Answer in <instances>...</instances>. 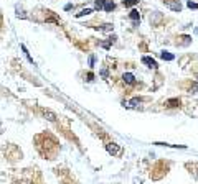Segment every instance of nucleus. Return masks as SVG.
Listing matches in <instances>:
<instances>
[{"label":"nucleus","mask_w":198,"mask_h":184,"mask_svg":"<svg viewBox=\"0 0 198 184\" xmlns=\"http://www.w3.org/2000/svg\"><path fill=\"white\" fill-rule=\"evenodd\" d=\"M20 48H22V51H23V53H25V56H27V59H28V61H30V63H32V64H33V66H35V61H33V58H32V56H30V53H28V50H27V48H25V44H22V46H20Z\"/></svg>","instance_id":"obj_11"},{"label":"nucleus","mask_w":198,"mask_h":184,"mask_svg":"<svg viewBox=\"0 0 198 184\" xmlns=\"http://www.w3.org/2000/svg\"><path fill=\"white\" fill-rule=\"evenodd\" d=\"M43 114H45V117H46L48 120H51V122H55V120H56V115H55L53 112L46 110V108H45V110H43Z\"/></svg>","instance_id":"obj_10"},{"label":"nucleus","mask_w":198,"mask_h":184,"mask_svg":"<svg viewBox=\"0 0 198 184\" xmlns=\"http://www.w3.org/2000/svg\"><path fill=\"white\" fill-rule=\"evenodd\" d=\"M137 3H139V0H124L122 5L124 7H134V5H137Z\"/></svg>","instance_id":"obj_14"},{"label":"nucleus","mask_w":198,"mask_h":184,"mask_svg":"<svg viewBox=\"0 0 198 184\" xmlns=\"http://www.w3.org/2000/svg\"><path fill=\"white\" fill-rule=\"evenodd\" d=\"M98 30H101V31H112L114 25L112 23H104L102 26H98Z\"/></svg>","instance_id":"obj_8"},{"label":"nucleus","mask_w":198,"mask_h":184,"mask_svg":"<svg viewBox=\"0 0 198 184\" xmlns=\"http://www.w3.org/2000/svg\"><path fill=\"white\" fill-rule=\"evenodd\" d=\"M17 17H20V18H27V15H25V12L22 8H18L17 7Z\"/></svg>","instance_id":"obj_16"},{"label":"nucleus","mask_w":198,"mask_h":184,"mask_svg":"<svg viewBox=\"0 0 198 184\" xmlns=\"http://www.w3.org/2000/svg\"><path fill=\"white\" fill-rule=\"evenodd\" d=\"M159 145H163V146H170L169 143H159ZM172 146H173V148H186L185 145H172Z\"/></svg>","instance_id":"obj_18"},{"label":"nucleus","mask_w":198,"mask_h":184,"mask_svg":"<svg viewBox=\"0 0 198 184\" xmlns=\"http://www.w3.org/2000/svg\"><path fill=\"white\" fill-rule=\"evenodd\" d=\"M122 81H124V82H127V84H134L136 77H134L130 73H124V74H122Z\"/></svg>","instance_id":"obj_7"},{"label":"nucleus","mask_w":198,"mask_h":184,"mask_svg":"<svg viewBox=\"0 0 198 184\" xmlns=\"http://www.w3.org/2000/svg\"><path fill=\"white\" fill-rule=\"evenodd\" d=\"M129 17H130V20L134 21V26L139 25V21H140V13L137 12V10H132V12L129 13Z\"/></svg>","instance_id":"obj_4"},{"label":"nucleus","mask_w":198,"mask_h":184,"mask_svg":"<svg viewBox=\"0 0 198 184\" xmlns=\"http://www.w3.org/2000/svg\"><path fill=\"white\" fill-rule=\"evenodd\" d=\"M196 178H198V171H196Z\"/></svg>","instance_id":"obj_23"},{"label":"nucleus","mask_w":198,"mask_h":184,"mask_svg":"<svg viewBox=\"0 0 198 184\" xmlns=\"http://www.w3.org/2000/svg\"><path fill=\"white\" fill-rule=\"evenodd\" d=\"M107 0H94V8L96 10H102L104 5H106Z\"/></svg>","instance_id":"obj_9"},{"label":"nucleus","mask_w":198,"mask_h":184,"mask_svg":"<svg viewBox=\"0 0 198 184\" xmlns=\"http://www.w3.org/2000/svg\"><path fill=\"white\" fill-rule=\"evenodd\" d=\"M88 81H94V74H92V73L88 74Z\"/></svg>","instance_id":"obj_21"},{"label":"nucleus","mask_w":198,"mask_h":184,"mask_svg":"<svg viewBox=\"0 0 198 184\" xmlns=\"http://www.w3.org/2000/svg\"><path fill=\"white\" fill-rule=\"evenodd\" d=\"M101 76L106 79V77H107V69H102V71H101Z\"/></svg>","instance_id":"obj_20"},{"label":"nucleus","mask_w":198,"mask_h":184,"mask_svg":"<svg viewBox=\"0 0 198 184\" xmlns=\"http://www.w3.org/2000/svg\"><path fill=\"white\" fill-rule=\"evenodd\" d=\"M139 104H140V99H132V100H129V102H124V107H127V108H134V107H139Z\"/></svg>","instance_id":"obj_5"},{"label":"nucleus","mask_w":198,"mask_h":184,"mask_svg":"<svg viewBox=\"0 0 198 184\" xmlns=\"http://www.w3.org/2000/svg\"><path fill=\"white\" fill-rule=\"evenodd\" d=\"M160 58H162L163 61H173L175 56L172 54V53H169V51H162V53H160Z\"/></svg>","instance_id":"obj_6"},{"label":"nucleus","mask_w":198,"mask_h":184,"mask_svg":"<svg viewBox=\"0 0 198 184\" xmlns=\"http://www.w3.org/2000/svg\"><path fill=\"white\" fill-rule=\"evenodd\" d=\"M114 8H116L114 2H109V0H107V2H106V5H104V10H106V12H112Z\"/></svg>","instance_id":"obj_13"},{"label":"nucleus","mask_w":198,"mask_h":184,"mask_svg":"<svg viewBox=\"0 0 198 184\" xmlns=\"http://www.w3.org/2000/svg\"><path fill=\"white\" fill-rule=\"evenodd\" d=\"M192 91H193V92H198V84L193 86V87H192Z\"/></svg>","instance_id":"obj_22"},{"label":"nucleus","mask_w":198,"mask_h":184,"mask_svg":"<svg viewBox=\"0 0 198 184\" xmlns=\"http://www.w3.org/2000/svg\"><path fill=\"white\" fill-rule=\"evenodd\" d=\"M163 3H165L170 10H173V12H180L182 10V3L178 2V0H163Z\"/></svg>","instance_id":"obj_1"},{"label":"nucleus","mask_w":198,"mask_h":184,"mask_svg":"<svg viewBox=\"0 0 198 184\" xmlns=\"http://www.w3.org/2000/svg\"><path fill=\"white\" fill-rule=\"evenodd\" d=\"M92 66H94V56L89 58V67H92Z\"/></svg>","instance_id":"obj_19"},{"label":"nucleus","mask_w":198,"mask_h":184,"mask_svg":"<svg viewBox=\"0 0 198 184\" xmlns=\"http://www.w3.org/2000/svg\"><path fill=\"white\" fill-rule=\"evenodd\" d=\"M89 13H92V8H84V10H81V12L78 13L76 17L79 18V17H84V15H89Z\"/></svg>","instance_id":"obj_15"},{"label":"nucleus","mask_w":198,"mask_h":184,"mask_svg":"<svg viewBox=\"0 0 198 184\" xmlns=\"http://www.w3.org/2000/svg\"><path fill=\"white\" fill-rule=\"evenodd\" d=\"M106 150H107V153L112 155V156H117L119 153H121V146H119L117 143H107L106 145Z\"/></svg>","instance_id":"obj_2"},{"label":"nucleus","mask_w":198,"mask_h":184,"mask_svg":"<svg viewBox=\"0 0 198 184\" xmlns=\"http://www.w3.org/2000/svg\"><path fill=\"white\" fill-rule=\"evenodd\" d=\"M167 107H178L180 105V100L178 99H170V100H167Z\"/></svg>","instance_id":"obj_12"},{"label":"nucleus","mask_w":198,"mask_h":184,"mask_svg":"<svg viewBox=\"0 0 198 184\" xmlns=\"http://www.w3.org/2000/svg\"><path fill=\"white\" fill-rule=\"evenodd\" d=\"M142 64H145L147 67H150V69H157V67H159L157 61L154 58H150V56H144V58H142Z\"/></svg>","instance_id":"obj_3"},{"label":"nucleus","mask_w":198,"mask_h":184,"mask_svg":"<svg viewBox=\"0 0 198 184\" xmlns=\"http://www.w3.org/2000/svg\"><path fill=\"white\" fill-rule=\"evenodd\" d=\"M186 7H188V8H198V3L192 2V0H188V2H186Z\"/></svg>","instance_id":"obj_17"}]
</instances>
